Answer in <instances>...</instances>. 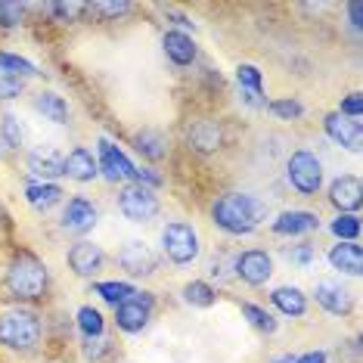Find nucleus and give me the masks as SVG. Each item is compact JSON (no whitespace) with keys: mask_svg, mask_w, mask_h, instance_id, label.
<instances>
[{"mask_svg":"<svg viewBox=\"0 0 363 363\" xmlns=\"http://www.w3.org/2000/svg\"><path fill=\"white\" fill-rule=\"evenodd\" d=\"M211 220L230 236H252L267 220V205L252 193H224L211 205Z\"/></svg>","mask_w":363,"mask_h":363,"instance_id":"f257e3e1","label":"nucleus"},{"mask_svg":"<svg viewBox=\"0 0 363 363\" xmlns=\"http://www.w3.org/2000/svg\"><path fill=\"white\" fill-rule=\"evenodd\" d=\"M4 286L16 301H44L47 289H50V270L47 264L31 252H16L10 264H6Z\"/></svg>","mask_w":363,"mask_h":363,"instance_id":"f03ea898","label":"nucleus"},{"mask_svg":"<svg viewBox=\"0 0 363 363\" xmlns=\"http://www.w3.org/2000/svg\"><path fill=\"white\" fill-rule=\"evenodd\" d=\"M40 335H44V323L35 311L28 308H10L0 313V345L16 354H31L38 351Z\"/></svg>","mask_w":363,"mask_h":363,"instance_id":"7ed1b4c3","label":"nucleus"},{"mask_svg":"<svg viewBox=\"0 0 363 363\" xmlns=\"http://www.w3.org/2000/svg\"><path fill=\"white\" fill-rule=\"evenodd\" d=\"M162 252L164 258L171 264H193L199 258L202 252V242H199V233H196L193 224H186V220H171V224H164L162 230Z\"/></svg>","mask_w":363,"mask_h":363,"instance_id":"20e7f679","label":"nucleus"},{"mask_svg":"<svg viewBox=\"0 0 363 363\" xmlns=\"http://www.w3.org/2000/svg\"><path fill=\"white\" fill-rule=\"evenodd\" d=\"M286 180L298 196H317L323 186V162L311 150H295L286 162Z\"/></svg>","mask_w":363,"mask_h":363,"instance_id":"39448f33","label":"nucleus"},{"mask_svg":"<svg viewBox=\"0 0 363 363\" xmlns=\"http://www.w3.org/2000/svg\"><path fill=\"white\" fill-rule=\"evenodd\" d=\"M118 211L125 214L130 224H150L155 214L162 211V202L155 196V189L143 186V184H125L118 193Z\"/></svg>","mask_w":363,"mask_h":363,"instance_id":"423d86ee","label":"nucleus"},{"mask_svg":"<svg viewBox=\"0 0 363 363\" xmlns=\"http://www.w3.org/2000/svg\"><path fill=\"white\" fill-rule=\"evenodd\" d=\"M152 311H155V295L152 292H137L128 295L121 304H115V326L128 335H137L150 326L152 320Z\"/></svg>","mask_w":363,"mask_h":363,"instance_id":"0eeeda50","label":"nucleus"},{"mask_svg":"<svg viewBox=\"0 0 363 363\" xmlns=\"http://www.w3.org/2000/svg\"><path fill=\"white\" fill-rule=\"evenodd\" d=\"M96 152H100V159H96V168L103 171L106 180H112V184H118V180H121V184H137V164L130 162L109 137L96 140Z\"/></svg>","mask_w":363,"mask_h":363,"instance_id":"6e6552de","label":"nucleus"},{"mask_svg":"<svg viewBox=\"0 0 363 363\" xmlns=\"http://www.w3.org/2000/svg\"><path fill=\"white\" fill-rule=\"evenodd\" d=\"M224 146V125L220 118H189L186 121V150L211 155Z\"/></svg>","mask_w":363,"mask_h":363,"instance_id":"1a4fd4ad","label":"nucleus"},{"mask_svg":"<svg viewBox=\"0 0 363 363\" xmlns=\"http://www.w3.org/2000/svg\"><path fill=\"white\" fill-rule=\"evenodd\" d=\"M233 277L242 279L245 286H264L274 277V258L264 249H249L233 258Z\"/></svg>","mask_w":363,"mask_h":363,"instance_id":"9d476101","label":"nucleus"},{"mask_svg":"<svg viewBox=\"0 0 363 363\" xmlns=\"http://www.w3.org/2000/svg\"><path fill=\"white\" fill-rule=\"evenodd\" d=\"M96 220H100V211H96V205L90 202L87 196H72V199L65 202V208H62V230L65 233L84 236L96 227Z\"/></svg>","mask_w":363,"mask_h":363,"instance_id":"9b49d317","label":"nucleus"},{"mask_svg":"<svg viewBox=\"0 0 363 363\" xmlns=\"http://www.w3.org/2000/svg\"><path fill=\"white\" fill-rule=\"evenodd\" d=\"M118 264H121V270L130 274V277H152L155 267H159V258H155V252L146 242H140V239H130V242L121 245Z\"/></svg>","mask_w":363,"mask_h":363,"instance_id":"f8f14e48","label":"nucleus"},{"mask_svg":"<svg viewBox=\"0 0 363 363\" xmlns=\"http://www.w3.org/2000/svg\"><path fill=\"white\" fill-rule=\"evenodd\" d=\"M323 130L333 143L345 146V150H351V152H360L363 128H360L357 118H345V115H338V112H329L323 118Z\"/></svg>","mask_w":363,"mask_h":363,"instance_id":"ddd939ff","label":"nucleus"},{"mask_svg":"<svg viewBox=\"0 0 363 363\" xmlns=\"http://www.w3.org/2000/svg\"><path fill=\"white\" fill-rule=\"evenodd\" d=\"M65 261H69V267H72V274L75 277H96L103 270V264H106V252L100 249V245L81 239V242H75L69 249Z\"/></svg>","mask_w":363,"mask_h":363,"instance_id":"4468645a","label":"nucleus"},{"mask_svg":"<svg viewBox=\"0 0 363 363\" xmlns=\"http://www.w3.org/2000/svg\"><path fill=\"white\" fill-rule=\"evenodd\" d=\"M28 171L40 184H53L56 177H65V155L50 150V146H38L28 152Z\"/></svg>","mask_w":363,"mask_h":363,"instance_id":"2eb2a0df","label":"nucleus"},{"mask_svg":"<svg viewBox=\"0 0 363 363\" xmlns=\"http://www.w3.org/2000/svg\"><path fill=\"white\" fill-rule=\"evenodd\" d=\"M360 196H363V184L360 177L354 174H342L333 180V186H329V202H333V208H338V214H354L360 208Z\"/></svg>","mask_w":363,"mask_h":363,"instance_id":"dca6fc26","label":"nucleus"},{"mask_svg":"<svg viewBox=\"0 0 363 363\" xmlns=\"http://www.w3.org/2000/svg\"><path fill=\"white\" fill-rule=\"evenodd\" d=\"M313 298H317V304L326 313H333V317H345V313H351V308H354L351 292L342 283H333V279H326V283H320L313 289Z\"/></svg>","mask_w":363,"mask_h":363,"instance_id":"f3484780","label":"nucleus"},{"mask_svg":"<svg viewBox=\"0 0 363 363\" xmlns=\"http://www.w3.org/2000/svg\"><path fill=\"white\" fill-rule=\"evenodd\" d=\"M162 50L168 56L177 69H186V65L196 62V40L186 35V31H177V28H168L162 35Z\"/></svg>","mask_w":363,"mask_h":363,"instance_id":"a211bd4d","label":"nucleus"},{"mask_svg":"<svg viewBox=\"0 0 363 363\" xmlns=\"http://www.w3.org/2000/svg\"><path fill=\"white\" fill-rule=\"evenodd\" d=\"M65 177H72L75 184H90V180L100 177L96 159L87 146H75V150L65 155Z\"/></svg>","mask_w":363,"mask_h":363,"instance_id":"6ab92c4d","label":"nucleus"},{"mask_svg":"<svg viewBox=\"0 0 363 363\" xmlns=\"http://www.w3.org/2000/svg\"><path fill=\"white\" fill-rule=\"evenodd\" d=\"M270 230L277 236H304V233L320 230V218L313 211H283Z\"/></svg>","mask_w":363,"mask_h":363,"instance_id":"aec40b11","label":"nucleus"},{"mask_svg":"<svg viewBox=\"0 0 363 363\" xmlns=\"http://www.w3.org/2000/svg\"><path fill=\"white\" fill-rule=\"evenodd\" d=\"M270 301H274V308L283 313V317H292L298 320L308 313V295L301 292L298 286H279L270 292Z\"/></svg>","mask_w":363,"mask_h":363,"instance_id":"412c9836","label":"nucleus"},{"mask_svg":"<svg viewBox=\"0 0 363 363\" xmlns=\"http://www.w3.org/2000/svg\"><path fill=\"white\" fill-rule=\"evenodd\" d=\"M329 264H333V270L345 277H360V267H363V252L357 242H338L333 245V252H329Z\"/></svg>","mask_w":363,"mask_h":363,"instance_id":"4be33fe9","label":"nucleus"},{"mask_svg":"<svg viewBox=\"0 0 363 363\" xmlns=\"http://www.w3.org/2000/svg\"><path fill=\"white\" fill-rule=\"evenodd\" d=\"M130 143H134V150L143 155L146 162H162V159H168V140H164L162 130L143 128V130H137Z\"/></svg>","mask_w":363,"mask_h":363,"instance_id":"5701e85b","label":"nucleus"},{"mask_svg":"<svg viewBox=\"0 0 363 363\" xmlns=\"http://www.w3.org/2000/svg\"><path fill=\"white\" fill-rule=\"evenodd\" d=\"M236 84L242 87V94H249L245 96V103L249 106H267V100H261L264 96V75H261L258 65H249V62L239 65L236 69Z\"/></svg>","mask_w":363,"mask_h":363,"instance_id":"b1692460","label":"nucleus"},{"mask_svg":"<svg viewBox=\"0 0 363 363\" xmlns=\"http://www.w3.org/2000/svg\"><path fill=\"white\" fill-rule=\"evenodd\" d=\"M62 186L56 184H40V180H35V184L26 186V202L31 205L35 211H50L53 205L62 202Z\"/></svg>","mask_w":363,"mask_h":363,"instance_id":"393cba45","label":"nucleus"},{"mask_svg":"<svg viewBox=\"0 0 363 363\" xmlns=\"http://www.w3.org/2000/svg\"><path fill=\"white\" fill-rule=\"evenodd\" d=\"M35 109L44 115L47 121H53V125H65V121H69V103H65L60 94H53V90H40L35 96Z\"/></svg>","mask_w":363,"mask_h":363,"instance_id":"a878e982","label":"nucleus"},{"mask_svg":"<svg viewBox=\"0 0 363 363\" xmlns=\"http://www.w3.org/2000/svg\"><path fill=\"white\" fill-rule=\"evenodd\" d=\"M75 320H78V329H81V335H84V338H103L106 320H103V313L96 311L94 304H84V308H78Z\"/></svg>","mask_w":363,"mask_h":363,"instance_id":"bb28decb","label":"nucleus"},{"mask_svg":"<svg viewBox=\"0 0 363 363\" xmlns=\"http://www.w3.org/2000/svg\"><path fill=\"white\" fill-rule=\"evenodd\" d=\"M184 301L193 304V308H211L218 301V289L202 283V279H193V283L184 286Z\"/></svg>","mask_w":363,"mask_h":363,"instance_id":"cd10ccee","label":"nucleus"},{"mask_svg":"<svg viewBox=\"0 0 363 363\" xmlns=\"http://www.w3.org/2000/svg\"><path fill=\"white\" fill-rule=\"evenodd\" d=\"M329 230H333V236L338 239V242H357L360 218H357V214H338L333 224H329Z\"/></svg>","mask_w":363,"mask_h":363,"instance_id":"c85d7f7f","label":"nucleus"},{"mask_svg":"<svg viewBox=\"0 0 363 363\" xmlns=\"http://www.w3.org/2000/svg\"><path fill=\"white\" fill-rule=\"evenodd\" d=\"M94 292L100 295L103 301H109L112 308H115V304H121V301L128 298V295H134L137 289L130 286V283H118V279H109V283H96V286H94Z\"/></svg>","mask_w":363,"mask_h":363,"instance_id":"c756f323","label":"nucleus"},{"mask_svg":"<svg viewBox=\"0 0 363 363\" xmlns=\"http://www.w3.org/2000/svg\"><path fill=\"white\" fill-rule=\"evenodd\" d=\"M242 317H249V323L258 329V333H267V335H274V333H277V320H274V313H267L264 308H258V304L242 301Z\"/></svg>","mask_w":363,"mask_h":363,"instance_id":"7c9ffc66","label":"nucleus"},{"mask_svg":"<svg viewBox=\"0 0 363 363\" xmlns=\"http://www.w3.org/2000/svg\"><path fill=\"white\" fill-rule=\"evenodd\" d=\"M0 69H6V72H13V75H19V78H35L38 75V65L35 62H28L26 56H16V53H6V50H0Z\"/></svg>","mask_w":363,"mask_h":363,"instance_id":"2f4dec72","label":"nucleus"},{"mask_svg":"<svg viewBox=\"0 0 363 363\" xmlns=\"http://www.w3.org/2000/svg\"><path fill=\"white\" fill-rule=\"evenodd\" d=\"M270 115H277V118L283 121H298L304 115V106L298 100H292V96H283V100H270L267 106H264Z\"/></svg>","mask_w":363,"mask_h":363,"instance_id":"473e14b6","label":"nucleus"},{"mask_svg":"<svg viewBox=\"0 0 363 363\" xmlns=\"http://www.w3.org/2000/svg\"><path fill=\"white\" fill-rule=\"evenodd\" d=\"M0 140H4L6 150H22V125L13 112H6L0 118Z\"/></svg>","mask_w":363,"mask_h":363,"instance_id":"72a5a7b5","label":"nucleus"},{"mask_svg":"<svg viewBox=\"0 0 363 363\" xmlns=\"http://www.w3.org/2000/svg\"><path fill=\"white\" fill-rule=\"evenodd\" d=\"M22 94H26V78L0 69V100H16V96H22Z\"/></svg>","mask_w":363,"mask_h":363,"instance_id":"f704fd0d","label":"nucleus"},{"mask_svg":"<svg viewBox=\"0 0 363 363\" xmlns=\"http://www.w3.org/2000/svg\"><path fill=\"white\" fill-rule=\"evenodd\" d=\"M26 10L28 6L26 4H4L0 0V28H19L22 26V19H26Z\"/></svg>","mask_w":363,"mask_h":363,"instance_id":"c9c22d12","label":"nucleus"},{"mask_svg":"<svg viewBox=\"0 0 363 363\" xmlns=\"http://www.w3.org/2000/svg\"><path fill=\"white\" fill-rule=\"evenodd\" d=\"M134 6L130 4H87L84 13L90 16H100V19H121V16H128Z\"/></svg>","mask_w":363,"mask_h":363,"instance_id":"e433bc0d","label":"nucleus"},{"mask_svg":"<svg viewBox=\"0 0 363 363\" xmlns=\"http://www.w3.org/2000/svg\"><path fill=\"white\" fill-rule=\"evenodd\" d=\"M109 351H112V342H106V338H84V348H81L87 360H103Z\"/></svg>","mask_w":363,"mask_h":363,"instance_id":"4c0bfd02","label":"nucleus"},{"mask_svg":"<svg viewBox=\"0 0 363 363\" xmlns=\"http://www.w3.org/2000/svg\"><path fill=\"white\" fill-rule=\"evenodd\" d=\"M286 258L292 264H301V267H308V264L317 258V249H313L311 242H301V245H292V249L286 252Z\"/></svg>","mask_w":363,"mask_h":363,"instance_id":"58836bf2","label":"nucleus"},{"mask_svg":"<svg viewBox=\"0 0 363 363\" xmlns=\"http://www.w3.org/2000/svg\"><path fill=\"white\" fill-rule=\"evenodd\" d=\"M338 115L360 121V115H363V100H360V94H348V96H345V100L338 103Z\"/></svg>","mask_w":363,"mask_h":363,"instance_id":"ea45409f","label":"nucleus"},{"mask_svg":"<svg viewBox=\"0 0 363 363\" xmlns=\"http://www.w3.org/2000/svg\"><path fill=\"white\" fill-rule=\"evenodd\" d=\"M50 13H53L60 22H72L75 16L84 13V4H50Z\"/></svg>","mask_w":363,"mask_h":363,"instance_id":"a19ab883","label":"nucleus"},{"mask_svg":"<svg viewBox=\"0 0 363 363\" xmlns=\"http://www.w3.org/2000/svg\"><path fill=\"white\" fill-rule=\"evenodd\" d=\"M348 13H351V26H354V28H360V26H363V4H360V0L348 4Z\"/></svg>","mask_w":363,"mask_h":363,"instance_id":"79ce46f5","label":"nucleus"},{"mask_svg":"<svg viewBox=\"0 0 363 363\" xmlns=\"http://www.w3.org/2000/svg\"><path fill=\"white\" fill-rule=\"evenodd\" d=\"M295 363H326V351H308L301 357H295Z\"/></svg>","mask_w":363,"mask_h":363,"instance_id":"37998d69","label":"nucleus"},{"mask_svg":"<svg viewBox=\"0 0 363 363\" xmlns=\"http://www.w3.org/2000/svg\"><path fill=\"white\" fill-rule=\"evenodd\" d=\"M270 363H295V357H292V354H279V357H274Z\"/></svg>","mask_w":363,"mask_h":363,"instance_id":"c03bdc74","label":"nucleus"}]
</instances>
